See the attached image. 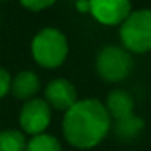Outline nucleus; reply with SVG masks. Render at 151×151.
<instances>
[{
	"instance_id": "nucleus-12",
	"label": "nucleus",
	"mask_w": 151,
	"mask_h": 151,
	"mask_svg": "<svg viewBox=\"0 0 151 151\" xmlns=\"http://www.w3.org/2000/svg\"><path fill=\"white\" fill-rule=\"evenodd\" d=\"M24 151H62V145L52 135L41 133L28 141Z\"/></svg>"
},
{
	"instance_id": "nucleus-13",
	"label": "nucleus",
	"mask_w": 151,
	"mask_h": 151,
	"mask_svg": "<svg viewBox=\"0 0 151 151\" xmlns=\"http://www.w3.org/2000/svg\"><path fill=\"white\" fill-rule=\"evenodd\" d=\"M21 5L28 10H33V12H39L44 10V8H49L50 5H54L57 0H20Z\"/></svg>"
},
{
	"instance_id": "nucleus-10",
	"label": "nucleus",
	"mask_w": 151,
	"mask_h": 151,
	"mask_svg": "<svg viewBox=\"0 0 151 151\" xmlns=\"http://www.w3.org/2000/svg\"><path fill=\"white\" fill-rule=\"evenodd\" d=\"M26 138L20 130L0 132V151H24Z\"/></svg>"
},
{
	"instance_id": "nucleus-2",
	"label": "nucleus",
	"mask_w": 151,
	"mask_h": 151,
	"mask_svg": "<svg viewBox=\"0 0 151 151\" xmlns=\"http://www.w3.org/2000/svg\"><path fill=\"white\" fill-rule=\"evenodd\" d=\"M31 52L44 68H57L67 59L68 54V41L65 34L57 28H44L34 36L31 44Z\"/></svg>"
},
{
	"instance_id": "nucleus-11",
	"label": "nucleus",
	"mask_w": 151,
	"mask_h": 151,
	"mask_svg": "<svg viewBox=\"0 0 151 151\" xmlns=\"http://www.w3.org/2000/svg\"><path fill=\"white\" fill-rule=\"evenodd\" d=\"M145 127L143 119L137 117L135 114L128 115L125 119L115 120V133L120 138H132L135 135H138L141 132V128Z\"/></svg>"
},
{
	"instance_id": "nucleus-15",
	"label": "nucleus",
	"mask_w": 151,
	"mask_h": 151,
	"mask_svg": "<svg viewBox=\"0 0 151 151\" xmlns=\"http://www.w3.org/2000/svg\"><path fill=\"white\" fill-rule=\"evenodd\" d=\"M76 10L81 13H88L89 12V0H76Z\"/></svg>"
},
{
	"instance_id": "nucleus-14",
	"label": "nucleus",
	"mask_w": 151,
	"mask_h": 151,
	"mask_svg": "<svg viewBox=\"0 0 151 151\" xmlns=\"http://www.w3.org/2000/svg\"><path fill=\"white\" fill-rule=\"evenodd\" d=\"M10 86H12V76H10V73H8L5 68H2V67H0V98H4V96L8 94Z\"/></svg>"
},
{
	"instance_id": "nucleus-7",
	"label": "nucleus",
	"mask_w": 151,
	"mask_h": 151,
	"mask_svg": "<svg viewBox=\"0 0 151 151\" xmlns=\"http://www.w3.org/2000/svg\"><path fill=\"white\" fill-rule=\"evenodd\" d=\"M76 101V89L68 80L55 78L46 86V102L55 111L67 112Z\"/></svg>"
},
{
	"instance_id": "nucleus-4",
	"label": "nucleus",
	"mask_w": 151,
	"mask_h": 151,
	"mask_svg": "<svg viewBox=\"0 0 151 151\" xmlns=\"http://www.w3.org/2000/svg\"><path fill=\"white\" fill-rule=\"evenodd\" d=\"M133 67L130 54L117 46H106L96 59V70L99 76L107 81H122L128 76Z\"/></svg>"
},
{
	"instance_id": "nucleus-1",
	"label": "nucleus",
	"mask_w": 151,
	"mask_h": 151,
	"mask_svg": "<svg viewBox=\"0 0 151 151\" xmlns=\"http://www.w3.org/2000/svg\"><path fill=\"white\" fill-rule=\"evenodd\" d=\"M111 128V115L98 99H80L65 112L62 132L67 141L80 150L99 145Z\"/></svg>"
},
{
	"instance_id": "nucleus-3",
	"label": "nucleus",
	"mask_w": 151,
	"mask_h": 151,
	"mask_svg": "<svg viewBox=\"0 0 151 151\" xmlns=\"http://www.w3.org/2000/svg\"><path fill=\"white\" fill-rule=\"evenodd\" d=\"M120 41L132 52L145 54L151 50V10L132 12L120 24Z\"/></svg>"
},
{
	"instance_id": "nucleus-9",
	"label": "nucleus",
	"mask_w": 151,
	"mask_h": 151,
	"mask_svg": "<svg viewBox=\"0 0 151 151\" xmlns=\"http://www.w3.org/2000/svg\"><path fill=\"white\" fill-rule=\"evenodd\" d=\"M133 98L124 89H114L109 93L107 101H106V109H107L109 115L114 117L115 120L125 119L128 115L133 114Z\"/></svg>"
},
{
	"instance_id": "nucleus-5",
	"label": "nucleus",
	"mask_w": 151,
	"mask_h": 151,
	"mask_svg": "<svg viewBox=\"0 0 151 151\" xmlns=\"http://www.w3.org/2000/svg\"><path fill=\"white\" fill-rule=\"evenodd\" d=\"M50 124V107L46 99L34 98L26 101L20 114V125L21 130L28 135H41L44 133Z\"/></svg>"
},
{
	"instance_id": "nucleus-6",
	"label": "nucleus",
	"mask_w": 151,
	"mask_h": 151,
	"mask_svg": "<svg viewBox=\"0 0 151 151\" xmlns=\"http://www.w3.org/2000/svg\"><path fill=\"white\" fill-rule=\"evenodd\" d=\"M89 13L106 26L122 24L132 13L130 0H89Z\"/></svg>"
},
{
	"instance_id": "nucleus-8",
	"label": "nucleus",
	"mask_w": 151,
	"mask_h": 151,
	"mask_svg": "<svg viewBox=\"0 0 151 151\" xmlns=\"http://www.w3.org/2000/svg\"><path fill=\"white\" fill-rule=\"evenodd\" d=\"M39 88H41L39 76L34 72L23 70V72L17 73V76L12 80L10 91L13 93L15 98L29 101V99H34V96L37 94Z\"/></svg>"
}]
</instances>
